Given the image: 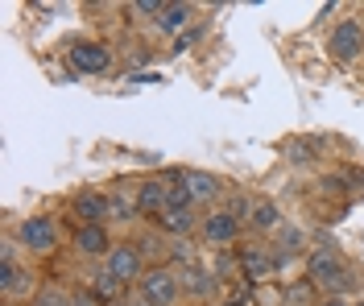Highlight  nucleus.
<instances>
[{"instance_id":"obj_21","label":"nucleus","mask_w":364,"mask_h":306,"mask_svg":"<svg viewBox=\"0 0 364 306\" xmlns=\"http://www.w3.org/2000/svg\"><path fill=\"white\" fill-rule=\"evenodd\" d=\"M315 145L318 141H294L286 153H290V162H311V158H315Z\"/></svg>"},{"instance_id":"obj_3","label":"nucleus","mask_w":364,"mask_h":306,"mask_svg":"<svg viewBox=\"0 0 364 306\" xmlns=\"http://www.w3.org/2000/svg\"><path fill=\"white\" fill-rule=\"evenodd\" d=\"M327 54L348 67V62H360L364 58V25L360 21H340L331 29V38H327Z\"/></svg>"},{"instance_id":"obj_25","label":"nucleus","mask_w":364,"mask_h":306,"mask_svg":"<svg viewBox=\"0 0 364 306\" xmlns=\"http://www.w3.org/2000/svg\"><path fill=\"white\" fill-rule=\"evenodd\" d=\"M318 306H348L343 298H327V302H318Z\"/></svg>"},{"instance_id":"obj_26","label":"nucleus","mask_w":364,"mask_h":306,"mask_svg":"<svg viewBox=\"0 0 364 306\" xmlns=\"http://www.w3.org/2000/svg\"><path fill=\"white\" fill-rule=\"evenodd\" d=\"M129 306H149V302H145V298H133V302H129Z\"/></svg>"},{"instance_id":"obj_6","label":"nucleus","mask_w":364,"mask_h":306,"mask_svg":"<svg viewBox=\"0 0 364 306\" xmlns=\"http://www.w3.org/2000/svg\"><path fill=\"white\" fill-rule=\"evenodd\" d=\"M67 58L79 75H108L112 71V46H104V42H75L67 50Z\"/></svg>"},{"instance_id":"obj_4","label":"nucleus","mask_w":364,"mask_h":306,"mask_svg":"<svg viewBox=\"0 0 364 306\" xmlns=\"http://www.w3.org/2000/svg\"><path fill=\"white\" fill-rule=\"evenodd\" d=\"M33 285H38L33 269L17 265V244H4V253H0V290H4V298H25Z\"/></svg>"},{"instance_id":"obj_10","label":"nucleus","mask_w":364,"mask_h":306,"mask_svg":"<svg viewBox=\"0 0 364 306\" xmlns=\"http://www.w3.org/2000/svg\"><path fill=\"white\" fill-rule=\"evenodd\" d=\"M240 265H245V282H265L277 269V257L261 244H249V248H240Z\"/></svg>"},{"instance_id":"obj_22","label":"nucleus","mask_w":364,"mask_h":306,"mask_svg":"<svg viewBox=\"0 0 364 306\" xmlns=\"http://www.w3.org/2000/svg\"><path fill=\"white\" fill-rule=\"evenodd\" d=\"M277 236H282V248H286V253H298V248H302V232H298V228H286V224H282Z\"/></svg>"},{"instance_id":"obj_23","label":"nucleus","mask_w":364,"mask_h":306,"mask_svg":"<svg viewBox=\"0 0 364 306\" xmlns=\"http://www.w3.org/2000/svg\"><path fill=\"white\" fill-rule=\"evenodd\" d=\"M290 298H294L298 306H306V302H311V282H306V285H298V290H290Z\"/></svg>"},{"instance_id":"obj_8","label":"nucleus","mask_w":364,"mask_h":306,"mask_svg":"<svg viewBox=\"0 0 364 306\" xmlns=\"http://www.w3.org/2000/svg\"><path fill=\"white\" fill-rule=\"evenodd\" d=\"M70 212L79 215V228H87V224H108V219H112V199L100 195V190H79L75 203H70Z\"/></svg>"},{"instance_id":"obj_14","label":"nucleus","mask_w":364,"mask_h":306,"mask_svg":"<svg viewBox=\"0 0 364 306\" xmlns=\"http://www.w3.org/2000/svg\"><path fill=\"white\" fill-rule=\"evenodd\" d=\"M182 182L191 187L195 203H211V199L220 195V178H215V174H207V170H186V174H182Z\"/></svg>"},{"instance_id":"obj_18","label":"nucleus","mask_w":364,"mask_h":306,"mask_svg":"<svg viewBox=\"0 0 364 306\" xmlns=\"http://www.w3.org/2000/svg\"><path fill=\"white\" fill-rule=\"evenodd\" d=\"M33 306H75V294L63 290V285H46L42 294L33 298Z\"/></svg>"},{"instance_id":"obj_24","label":"nucleus","mask_w":364,"mask_h":306,"mask_svg":"<svg viewBox=\"0 0 364 306\" xmlns=\"http://www.w3.org/2000/svg\"><path fill=\"white\" fill-rule=\"evenodd\" d=\"M75 306H100V302H95V294H75Z\"/></svg>"},{"instance_id":"obj_13","label":"nucleus","mask_w":364,"mask_h":306,"mask_svg":"<svg viewBox=\"0 0 364 306\" xmlns=\"http://www.w3.org/2000/svg\"><path fill=\"white\" fill-rule=\"evenodd\" d=\"M215 290H220V278L207 273L203 265H186V269H182V294H191V298H211Z\"/></svg>"},{"instance_id":"obj_2","label":"nucleus","mask_w":364,"mask_h":306,"mask_svg":"<svg viewBox=\"0 0 364 306\" xmlns=\"http://www.w3.org/2000/svg\"><path fill=\"white\" fill-rule=\"evenodd\" d=\"M141 298L149 306H174L182 298V273L166 269V265L145 269V278H141Z\"/></svg>"},{"instance_id":"obj_11","label":"nucleus","mask_w":364,"mask_h":306,"mask_svg":"<svg viewBox=\"0 0 364 306\" xmlns=\"http://www.w3.org/2000/svg\"><path fill=\"white\" fill-rule=\"evenodd\" d=\"M116 244L108 240V228L104 224H87V228H79L75 232V253H83V257H108Z\"/></svg>"},{"instance_id":"obj_17","label":"nucleus","mask_w":364,"mask_h":306,"mask_svg":"<svg viewBox=\"0 0 364 306\" xmlns=\"http://www.w3.org/2000/svg\"><path fill=\"white\" fill-rule=\"evenodd\" d=\"M249 224L257 228V232H273V228H282V215H277V203H269V199H257L249 212Z\"/></svg>"},{"instance_id":"obj_1","label":"nucleus","mask_w":364,"mask_h":306,"mask_svg":"<svg viewBox=\"0 0 364 306\" xmlns=\"http://www.w3.org/2000/svg\"><path fill=\"white\" fill-rule=\"evenodd\" d=\"M306 282L327 290V298H343L348 290H356V273L343 265V257L331 244H323V248L306 253Z\"/></svg>"},{"instance_id":"obj_12","label":"nucleus","mask_w":364,"mask_h":306,"mask_svg":"<svg viewBox=\"0 0 364 306\" xmlns=\"http://www.w3.org/2000/svg\"><path fill=\"white\" fill-rule=\"evenodd\" d=\"M166 195H170V182H161V178H145L141 190H136V207H141V215L158 219V215L166 212Z\"/></svg>"},{"instance_id":"obj_20","label":"nucleus","mask_w":364,"mask_h":306,"mask_svg":"<svg viewBox=\"0 0 364 306\" xmlns=\"http://www.w3.org/2000/svg\"><path fill=\"white\" fill-rule=\"evenodd\" d=\"M108 199H112V219H133V215H141L136 199H124V195H108Z\"/></svg>"},{"instance_id":"obj_19","label":"nucleus","mask_w":364,"mask_h":306,"mask_svg":"<svg viewBox=\"0 0 364 306\" xmlns=\"http://www.w3.org/2000/svg\"><path fill=\"white\" fill-rule=\"evenodd\" d=\"M120 290H124V285L116 282L108 269H104L100 278H91V294H100V298H120Z\"/></svg>"},{"instance_id":"obj_27","label":"nucleus","mask_w":364,"mask_h":306,"mask_svg":"<svg viewBox=\"0 0 364 306\" xmlns=\"http://www.w3.org/2000/svg\"><path fill=\"white\" fill-rule=\"evenodd\" d=\"M220 306H240V302H220Z\"/></svg>"},{"instance_id":"obj_16","label":"nucleus","mask_w":364,"mask_h":306,"mask_svg":"<svg viewBox=\"0 0 364 306\" xmlns=\"http://www.w3.org/2000/svg\"><path fill=\"white\" fill-rule=\"evenodd\" d=\"M191 17H195V4H166L154 25H158V33H178L191 25Z\"/></svg>"},{"instance_id":"obj_7","label":"nucleus","mask_w":364,"mask_h":306,"mask_svg":"<svg viewBox=\"0 0 364 306\" xmlns=\"http://www.w3.org/2000/svg\"><path fill=\"white\" fill-rule=\"evenodd\" d=\"M108 273L120 285L141 282L145 278V253H141V244H116L112 253H108Z\"/></svg>"},{"instance_id":"obj_15","label":"nucleus","mask_w":364,"mask_h":306,"mask_svg":"<svg viewBox=\"0 0 364 306\" xmlns=\"http://www.w3.org/2000/svg\"><path fill=\"white\" fill-rule=\"evenodd\" d=\"M158 224H161V232H170V236L195 232V207H166L158 215Z\"/></svg>"},{"instance_id":"obj_5","label":"nucleus","mask_w":364,"mask_h":306,"mask_svg":"<svg viewBox=\"0 0 364 306\" xmlns=\"http://www.w3.org/2000/svg\"><path fill=\"white\" fill-rule=\"evenodd\" d=\"M17 240L29 253H54L58 248V224L50 215H29L17 224Z\"/></svg>"},{"instance_id":"obj_9","label":"nucleus","mask_w":364,"mask_h":306,"mask_svg":"<svg viewBox=\"0 0 364 306\" xmlns=\"http://www.w3.org/2000/svg\"><path fill=\"white\" fill-rule=\"evenodd\" d=\"M203 236L211 244H232V240L240 236V219L228 212V207H220V212L203 215Z\"/></svg>"}]
</instances>
